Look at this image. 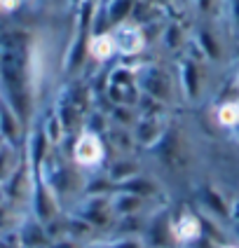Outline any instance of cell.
Returning <instances> with one entry per match:
<instances>
[{"mask_svg":"<svg viewBox=\"0 0 239 248\" xmlns=\"http://www.w3.org/2000/svg\"><path fill=\"white\" fill-rule=\"evenodd\" d=\"M103 157V148H101V143H98L96 136H92V134H87L78 140V145H75V159L84 166H92L96 164L98 159Z\"/></svg>","mask_w":239,"mask_h":248,"instance_id":"obj_1","label":"cell"},{"mask_svg":"<svg viewBox=\"0 0 239 248\" xmlns=\"http://www.w3.org/2000/svg\"><path fill=\"white\" fill-rule=\"evenodd\" d=\"M218 122L225 126H232L239 122V106L237 103H225L223 108L218 110Z\"/></svg>","mask_w":239,"mask_h":248,"instance_id":"obj_2","label":"cell"},{"mask_svg":"<svg viewBox=\"0 0 239 248\" xmlns=\"http://www.w3.org/2000/svg\"><path fill=\"white\" fill-rule=\"evenodd\" d=\"M112 52V42L111 38H98L94 45H92V54L96 56V59H106V56Z\"/></svg>","mask_w":239,"mask_h":248,"instance_id":"obj_3","label":"cell"},{"mask_svg":"<svg viewBox=\"0 0 239 248\" xmlns=\"http://www.w3.org/2000/svg\"><path fill=\"white\" fill-rule=\"evenodd\" d=\"M199 234V230H197V222L192 218H185L181 220V236L183 239H192V236Z\"/></svg>","mask_w":239,"mask_h":248,"instance_id":"obj_4","label":"cell"},{"mask_svg":"<svg viewBox=\"0 0 239 248\" xmlns=\"http://www.w3.org/2000/svg\"><path fill=\"white\" fill-rule=\"evenodd\" d=\"M225 248H237V246H225Z\"/></svg>","mask_w":239,"mask_h":248,"instance_id":"obj_5","label":"cell"}]
</instances>
